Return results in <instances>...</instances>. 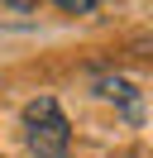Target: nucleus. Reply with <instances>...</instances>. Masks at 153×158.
I'll return each mask as SVG.
<instances>
[{
	"mask_svg": "<svg viewBox=\"0 0 153 158\" xmlns=\"http://www.w3.org/2000/svg\"><path fill=\"white\" fill-rule=\"evenodd\" d=\"M101 91H105L110 101H124V106H129V120H139V101H134V86H129L124 77H105Z\"/></svg>",
	"mask_w": 153,
	"mask_h": 158,
	"instance_id": "obj_2",
	"label": "nucleus"
},
{
	"mask_svg": "<svg viewBox=\"0 0 153 158\" xmlns=\"http://www.w3.org/2000/svg\"><path fill=\"white\" fill-rule=\"evenodd\" d=\"M53 5H62L67 15H91L96 5H101V0H53Z\"/></svg>",
	"mask_w": 153,
	"mask_h": 158,
	"instance_id": "obj_3",
	"label": "nucleus"
},
{
	"mask_svg": "<svg viewBox=\"0 0 153 158\" xmlns=\"http://www.w3.org/2000/svg\"><path fill=\"white\" fill-rule=\"evenodd\" d=\"M5 5H14V10H34V0H5Z\"/></svg>",
	"mask_w": 153,
	"mask_h": 158,
	"instance_id": "obj_4",
	"label": "nucleus"
},
{
	"mask_svg": "<svg viewBox=\"0 0 153 158\" xmlns=\"http://www.w3.org/2000/svg\"><path fill=\"white\" fill-rule=\"evenodd\" d=\"M24 144L29 153L38 158H62L67 144H72V125H67V115L57 110L53 96H38L24 106Z\"/></svg>",
	"mask_w": 153,
	"mask_h": 158,
	"instance_id": "obj_1",
	"label": "nucleus"
}]
</instances>
